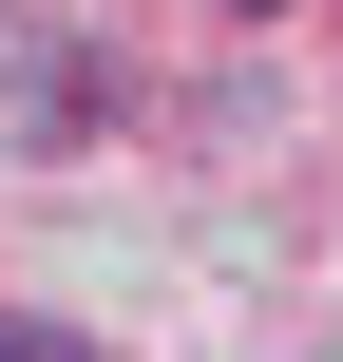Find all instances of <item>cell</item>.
I'll return each mask as SVG.
<instances>
[{"mask_svg": "<svg viewBox=\"0 0 343 362\" xmlns=\"http://www.w3.org/2000/svg\"><path fill=\"white\" fill-rule=\"evenodd\" d=\"M0 362H95V344H57V325H0Z\"/></svg>", "mask_w": 343, "mask_h": 362, "instance_id": "6da1fadb", "label": "cell"}, {"mask_svg": "<svg viewBox=\"0 0 343 362\" xmlns=\"http://www.w3.org/2000/svg\"><path fill=\"white\" fill-rule=\"evenodd\" d=\"M229 19H267V0H229Z\"/></svg>", "mask_w": 343, "mask_h": 362, "instance_id": "7a4b0ae2", "label": "cell"}]
</instances>
